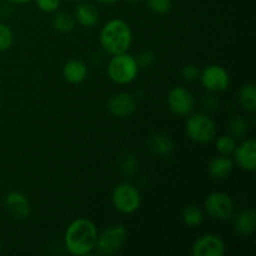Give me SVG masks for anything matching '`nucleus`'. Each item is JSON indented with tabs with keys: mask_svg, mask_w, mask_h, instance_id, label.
Segmentation results:
<instances>
[{
	"mask_svg": "<svg viewBox=\"0 0 256 256\" xmlns=\"http://www.w3.org/2000/svg\"><path fill=\"white\" fill-rule=\"evenodd\" d=\"M100 45L110 55L126 52L132 42L130 25L122 19H112L102 26L99 35Z\"/></svg>",
	"mask_w": 256,
	"mask_h": 256,
	"instance_id": "obj_2",
	"label": "nucleus"
},
{
	"mask_svg": "<svg viewBox=\"0 0 256 256\" xmlns=\"http://www.w3.org/2000/svg\"><path fill=\"white\" fill-rule=\"evenodd\" d=\"M14 42V32L9 25L0 22V52H4L12 48Z\"/></svg>",
	"mask_w": 256,
	"mask_h": 256,
	"instance_id": "obj_25",
	"label": "nucleus"
},
{
	"mask_svg": "<svg viewBox=\"0 0 256 256\" xmlns=\"http://www.w3.org/2000/svg\"><path fill=\"white\" fill-rule=\"evenodd\" d=\"M148 148L150 152L158 156H168L172 154L174 150V142L166 134L162 132H156V134L152 135L148 140Z\"/></svg>",
	"mask_w": 256,
	"mask_h": 256,
	"instance_id": "obj_17",
	"label": "nucleus"
},
{
	"mask_svg": "<svg viewBox=\"0 0 256 256\" xmlns=\"http://www.w3.org/2000/svg\"><path fill=\"white\" fill-rule=\"evenodd\" d=\"M36 6L44 12H55L60 8L62 0H35Z\"/></svg>",
	"mask_w": 256,
	"mask_h": 256,
	"instance_id": "obj_29",
	"label": "nucleus"
},
{
	"mask_svg": "<svg viewBox=\"0 0 256 256\" xmlns=\"http://www.w3.org/2000/svg\"><path fill=\"white\" fill-rule=\"evenodd\" d=\"M96 225L86 218L75 219L66 228L64 236L65 248L72 255L86 256L95 250L98 240Z\"/></svg>",
	"mask_w": 256,
	"mask_h": 256,
	"instance_id": "obj_1",
	"label": "nucleus"
},
{
	"mask_svg": "<svg viewBox=\"0 0 256 256\" xmlns=\"http://www.w3.org/2000/svg\"><path fill=\"white\" fill-rule=\"evenodd\" d=\"M129 2H139V0H129Z\"/></svg>",
	"mask_w": 256,
	"mask_h": 256,
	"instance_id": "obj_33",
	"label": "nucleus"
},
{
	"mask_svg": "<svg viewBox=\"0 0 256 256\" xmlns=\"http://www.w3.org/2000/svg\"><path fill=\"white\" fill-rule=\"evenodd\" d=\"M119 168L122 174L126 176H132L138 170V159L132 152H126L120 158Z\"/></svg>",
	"mask_w": 256,
	"mask_h": 256,
	"instance_id": "obj_23",
	"label": "nucleus"
},
{
	"mask_svg": "<svg viewBox=\"0 0 256 256\" xmlns=\"http://www.w3.org/2000/svg\"><path fill=\"white\" fill-rule=\"evenodd\" d=\"M148 8L159 15L168 14L172 10V0H146Z\"/></svg>",
	"mask_w": 256,
	"mask_h": 256,
	"instance_id": "obj_26",
	"label": "nucleus"
},
{
	"mask_svg": "<svg viewBox=\"0 0 256 256\" xmlns=\"http://www.w3.org/2000/svg\"><path fill=\"white\" fill-rule=\"evenodd\" d=\"M112 58L110 59L106 68L110 80L119 85L130 84L132 82H134L140 69L135 56H132L128 52L112 55Z\"/></svg>",
	"mask_w": 256,
	"mask_h": 256,
	"instance_id": "obj_3",
	"label": "nucleus"
},
{
	"mask_svg": "<svg viewBox=\"0 0 256 256\" xmlns=\"http://www.w3.org/2000/svg\"><path fill=\"white\" fill-rule=\"evenodd\" d=\"M2 240H0V250H2Z\"/></svg>",
	"mask_w": 256,
	"mask_h": 256,
	"instance_id": "obj_34",
	"label": "nucleus"
},
{
	"mask_svg": "<svg viewBox=\"0 0 256 256\" xmlns=\"http://www.w3.org/2000/svg\"><path fill=\"white\" fill-rule=\"evenodd\" d=\"M204 105H205V109L210 110V106H214V109H218V102L214 99V98L209 96L204 100Z\"/></svg>",
	"mask_w": 256,
	"mask_h": 256,
	"instance_id": "obj_30",
	"label": "nucleus"
},
{
	"mask_svg": "<svg viewBox=\"0 0 256 256\" xmlns=\"http://www.w3.org/2000/svg\"><path fill=\"white\" fill-rule=\"evenodd\" d=\"M75 22L84 28H92L99 22V10L94 4L82 2L76 5L74 12Z\"/></svg>",
	"mask_w": 256,
	"mask_h": 256,
	"instance_id": "obj_14",
	"label": "nucleus"
},
{
	"mask_svg": "<svg viewBox=\"0 0 256 256\" xmlns=\"http://www.w3.org/2000/svg\"><path fill=\"white\" fill-rule=\"evenodd\" d=\"M136 59V62L138 65H139V68H150L154 65L155 60H156V58H155V54L152 52H150V50H144V52H142L140 54H138V56L135 58Z\"/></svg>",
	"mask_w": 256,
	"mask_h": 256,
	"instance_id": "obj_28",
	"label": "nucleus"
},
{
	"mask_svg": "<svg viewBox=\"0 0 256 256\" xmlns=\"http://www.w3.org/2000/svg\"><path fill=\"white\" fill-rule=\"evenodd\" d=\"M235 232L240 236H250L256 229V212L252 209H244L235 218Z\"/></svg>",
	"mask_w": 256,
	"mask_h": 256,
	"instance_id": "obj_16",
	"label": "nucleus"
},
{
	"mask_svg": "<svg viewBox=\"0 0 256 256\" xmlns=\"http://www.w3.org/2000/svg\"><path fill=\"white\" fill-rule=\"evenodd\" d=\"M232 169H234V162L225 155L214 158L209 164V174L212 175V179L216 180L226 179L232 174Z\"/></svg>",
	"mask_w": 256,
	"mask_h": 256,
	"instance_id": "obj_18",
	"label": "nucleus"
},
{
	"mask_svg": "<svg viewBox=\"0 0 256 256\" xmlns=\"http://www.w3.org/2000/svg\"><path fill=\"white\" fill-rule=\"evenodd\" d=\"M234 160L240 169L245 172L256 170V142L255 139H246L240 145H236L234 152Z\"/></svg>",
	"mask_w": 256,
	"mask_h": 256,
	"instance_id": "obj_11",
	"label": "nucleus"
},
{
	"mask_svg": "<svg viewBox=\"0 0 256 256\" xmlns=\"http://www.w3.org/2000/svg\"><path fill=\"white\" fill-rule=\"evenodd\" d=\"M225 250V242L219 235L205 234L192 244V256H222Z\"/></svg>",
	"mask_w": 256,
	"mask_h": 256,
	"instance_id": "obj_10",
	"label": "nucleus"
},
{
	"mask_svg": "<svg viewBox=\"0 0 256 256\" xmlns=\"http://www.w3.org/2000/svg\"><path fill=\"white\" fill-rule=\"evenodd\" d=\"M4 206L6 212L15 219H26L30 215V202L26 195L22 192H8L4 199Z\"/></svg>",
	"mask_w": 256,
	"mask_h": 256,
	"instance_id": "obj_13",
	"label": "nucleus"
},
{
	"mask_svg": "<svg viewBox=\"0 0 256 256\" xmlns=\"http://www.w3.org/2000/svg\"><path fill=\"white\" fill-rule=\"evenodd\" d=\"M199 80L206 90L212 92H222L229 88L230 75L222 65L212 64L200 72Z\"/></svg>",
	"mask_w": 256,
	"mask_h": 256,
	"instance_id": "obj_8",
	"label": "nucleus"
},
{
	"mask_svg": "<svg viewBox=\"0 0 256 256\" xmlns=\"http://www.w3.org/2000/svg\"><path fill=\"white\" fill-rule=\"evenodd\" d=\"M98 2H102V4H114V2H119V0H96Z\"/></svg>",
	"mask_w": 256,
	"mask_h": 256,
	"instance_id": "obj_32",
	"label": "nucleus"
},
{
	"mask_svg": "<svg viewBox=\"0 0 256 256\" xmlns=\"http://www.w3.org/2000/svg\"><path fill=\"white\" fill-rule=\"evenodd\" d=\"M62 76L70 84H80L88 76V66L79 59H72L62 66Z\"/></svg>",
	"mask_w": 256,
	"mask_h": 256,
	"instance_id": "obj_15",
	"label": "nucleus"
},
{
	"mask_svg": "<svg viewBox=\"0 0 256 256\" xmlns=\"http://www.w3.org/2000/svg\"><path fill=\"white\" fill-rule=\"evenodd\" d=\"M12 4H26V2H32V0H9Z\"/></svg>",
	"mask_w": 256,
	"mask_h": 256,
	"instance_id": "obj_31",
	"label": "nucleus"
},
{
	"mask_svg": "<svg viewBox=\"0 0 256 256\" xmlns=\"http://www.w3.org/2000/svg\"><path fill=\"white\" fill-rule=\"evenodd\" d=\"M229 130L232 136H234L235 139L236 138H242L245 136V134L249 130V122L242 116H234L230 120Z\"/></svg>",
	"mask_w": 256,
	"mask_h": 256,
	"instance_id": "obj_24",
	"label": "nucleus"
},
{
	"mask_svg": "<svg viewBox=\"0 0 256 256\" xmlns=\"http://www.w3.org/2000/svg\"><path fill=\"white\" fill-rule=\"evenodd\" d=\"M168 105L174 114L185 116L192 114L195 106L194 95L184 86H175L168 94Z\"/></svg>",
	"mask_w": 256,
	"mask_h": 256,
	"instance_id": "obj_9",
	"label": "nucleus"
},
{
	"mask_svg": "<svg viewBox=\"0 0 256 256\" xmlns=\"http://www.w3.org/2000/svg\"><path fill=\"white\" fill-rule=\"evenodd\" d=\"M128 232L124 225H112L98 235L95 250L99 255L112 256L122 250Z\"/></svg>",
	"mask_w": 256,
	"mask_h": 256,
	"instance_id": "obj_6",
	"label": "nucleus"
},
{
	"mask_svg": "<svg viewBox=\"0 0 256 256\" xmlns=\"http://www.w3.org/2000/svg\"><path fill=\"white\" fill-rule=\"evenodd\" d=\"M200 72H202V70H200L195 64H188L182 69V76L185 82H195V80L199 79Z\"/></svg>",
	"mask_w": 256,
	"mask_h": 256,
	"instance_id": "obj_27",
	"label": "nucleus"
},
{
	"mask_svg": "<svg viewBox=\"0 0 256 256\" xmlns=\"http://www.w3.org/2000/svg\"><path fill=\"white\" fill-rule=\"evenodd\" d=\"M76 22H75L74 15L66 12H55L52 16V26L59 32H70L74 30Z\"/></svg>",
	"mask_w": 256,
	"mask_h": 256,
	"instance_id": "obj_20",
	"label": "nucleus"
},
{
	"mask_svg": "<svg viewBox=\"0 0 256 256\" xmlns=\"http://www.w3.org/2000/svg\"><path fill=\"white\" fill-rule=\"evenodd\" d=\"M108 110L116 118H128L136 110V100L129 92H118L108 102Z\"/></svg>",
	"mask_w": 256,
	"mask_h": 256,
	"instance_id": "obj_12",
	"label": "nucleus"
},
{
	"mask_svg": "<svg viewBox=\"0 0 256 256\" xmlns=\"http://www.w3.org/2000/svg\"><path fill=\"white\" fill-rule=\"evenodd\" d=\"M204 206L209 216L215 220H228L234 214L232 199L224 192H210L205 199Z\"/></svg>",
	"mask_w": 256,
	"mask_h": 256,
	"instance_id": "obj_7",
	"label": "nucleus"
},
{
	"mask_svg": "<svg viewBox=\"0 0 256 256\" xmlns=\"http://www.w3.org/2000/svg\"><path fill=\"white\" fill-rule=\"evenodd\" d=\"M239 102L242 109L249 112H254L256 110V88L252 82L245 84L240 89Z\"/></svg>",
	"mask_w": 256,
	"mask_h": 256,
	"instance_id": "obj_19",
	"label": "nucleus"
},
{
	"mask_svg": "<svg viewBox=\"0 0 256 256\" xmlns=\"http://www.w3.org/2000/svg\"><path fill=\"white\" fill-rule=\"evenodd\" d=\"M182 222L189 228H196L204 222V212L196 205H189L182 210Z\"/></svg>",
	"mask_w": 256,
	"mask_h": 256,
	"instance_id": "obj_21",
	"label": "nucleus"
},
{
	"mask_svg": "<svg viewBox=\"0 0 256 256\" xmlns=\"http://www.w3.org/2000/svg\"><path fill=\"white\" fill-rule=\"evenodd\" d=\"M188 138L198 144H206L214 140L216 135V124L209 115L196 112L188 118L185 124Z\"/></svg>",
	"mask_w": 256,
	"mask_h": 256,
	"instance_id": "obj_4",
	"label": "nucleus"
},
{
	"mask_svg": "<svg viewBox=\"0 0 256 256\" xmlns=\"http://www.w3.org/2000/svg\"><path fill=\"white\" fill-rule=\"evenodd\" d=\"M112 202L118 212L130 215L139 210L142 205V195L139 190L130 182H120L112 190Z\"/></svg>",
	"mask_w": 256,
	"mask_h": 256,
	"instance_id": "obj_5",
	"label": "nucleus"
},
{
	"mask_svg": "<svg viewBox=\"0 0 256 256\" xmlns=\"http://www.w3.org/2000/svg\"><path fill=\"white\" fill-rule=\"evenodd\" d=\"M216 150L220 152V155H225V156H230L234 152L235 148H236V139L232 135H222V136L216 139Z\"/></svg>",
	"mask_w": 256,
	"mask_h": 256,
	"instance_id": "obj_22",
	"label": "nucleus"
}]
</instances>
